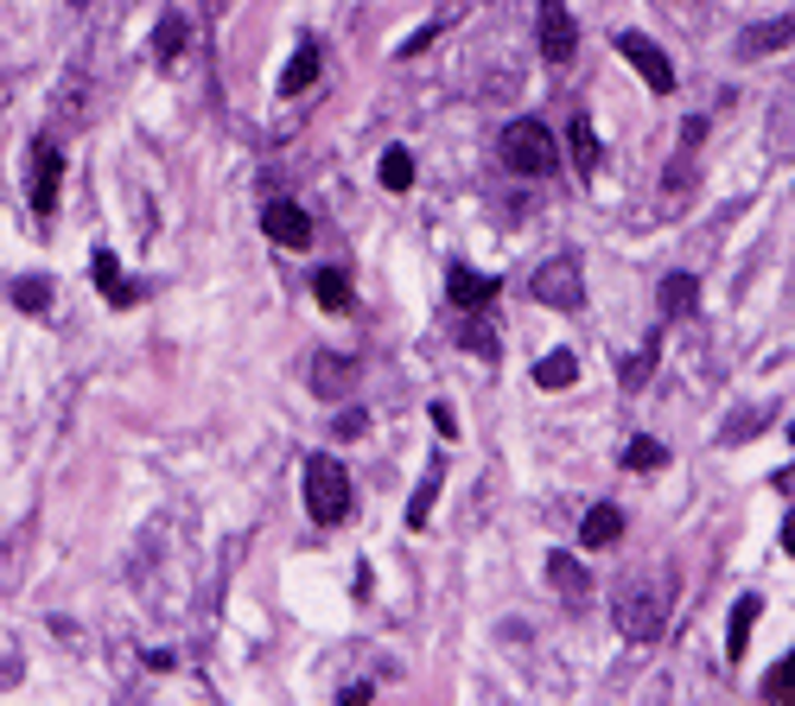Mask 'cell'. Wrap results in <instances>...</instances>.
I'll return each mask as SVG.
<instances>
[{"instance_id":"10","label":"cell","mask_w":795,"mask_h":706,"mask_svg":"<svg viewBox=\"0 0 795 706\" xmlns=\"http://www.w3.org/2000/svg\"><path fill=\"white\" fill-rule=\"evenodd\" d=\"M446 294H452V306H459V312H471V306H490V299L503 294V280H497V274H477V267H465V261H452Z\"/></svg>"},{"instance_id":"32","label":"cell","mask_w":795,"mask_h":706,"mask_svg":"<svg viewBox=\"0 0 795 706\" xmlns=\"http://www.w3.org/2000/svg\"><path fill=\"white\" fill-rule=\"evenodd\" d=\"M700 141H707V115H687L681 121V153H693Z\"/></svg>"},{"instance_id":"1","label":"cell","mask_w":795,"mask_h":706,"mask_svg":"<svg viewBox=\"0 0 795 706\" xmlns=\"http://www.w3.org/2000/svg\"><path fill=\"white\" fill-rule=\"evenodd\" d=\"M668 605H675V586H668L662 566H630V573H617L612 618L630 643H655V636L668 631Z\"/></svg>"},{"instance_id":"33","label":"cell","mask_w":795,"mask_h":706,"mask_svg":"<svg viewBox=\"0 0 795 706\" xmlns=\"http://www.w3.org/2000/svg\"><path fill=\"white\" fill-rule=\"evenodd\" d=\"M427 414H434V433H439V440H452V433H459V414L446 408V402H434Z\"/></svg>"},{"instance_id":"4","label":"cell","mask_w":795,"mask_h":706,"mask_svg":"<svg viewBox=\"0 0 795 706\" xmlns=\"http://www.w3.org/2000/svg\"><path fill=\"white\" fill-rule=\"evenodd\" d=\"M529 294L554 306V312H585V274H579L573 255H547L535 267V280H529Z\"/></svg>"},{"instance_id":"11","label":"cell","mask_w":795,"mask_h":706,"mask_svg":"<svg viewBox=\"0 0 795 706\" xmlns=\"http://www.w3.org/2000/svg\"><path fill=\"white\" fill-rule=\"evenodd\" d=\"M90 280H96V287L109 294V306H115V312H128V306H141V294H146V287H134V280L121 274V261H115L109 249H96V255H90Z\"/></svg>"},{"instance_id":"14","label":"cell","mask_w":795,"mask_h":706,"mask_svg":"<svg viewBox=\"0 0 795 706\" xmlns=\"http://www.w3.org/2000/svg\"><path fill=\"white\" fill-rule=\"evenodd\" d=\"M567 147H573V172H579V179H598L605 147H598V134H592V115H573V121H567Z\"/></svg>"},{"instance_id":"6","label":"cell","mask_w":795,"mask_h":706,"mask_svg":"<svg viewBox=\"0 0 795 706\" xmlns=\"http://www.w3.org/2000/svg\"><path fill=\"white\" fill-rule=\"evenodd\" d=\"M535 13H542V58H547V64H573V58H579L573 7H567V0H542Z\"/></svg>"},{"instance_id":"19","label":"cell","mask_w":795,"mask_h":706,"mask_svg":"<svg viewBox=\"0 0 795 706\" xmlns=\"http://www.w3.org/2000/svg\"><path fill=\"white\" fill-rule=\"evenodd\" d=\"M662 319H693V306H700V280L693 274H662Z\"/></svg>"},{"instance_id":"3","label":"cell","mask_w":795,"mask_h":706,"mask_svg":"<svg viewBox=\"0 0 795 706\" xmlns=\"http://www.w3.org/2000/svg\"><path fill=\"white\" fill-rule=\"evenodd\" d=\"M503 166H509V172H522V179H547V172L560 166V141H554V128L535 121V115L509 121V128H503Z\"/></svg>"},{"instance_id":"20","label":"cell","mask_w":795,"mask_h":706,"mask_svg":"<svg viewBox=\"0 0 795 706\" xmlns=\"http://www.w3.org/2000/svg\"><path fill=\"white\" fill-rule=\"evenodd\" d=\"M763 618V598L758 593H745L738 605H732V636H725V656L732 662H745V649H751V624Z\"/></svg>"},{"instance_id":"31","label":"cell","mask_w":795,"mask_h":706,"mask_svg":"<svg viewBox=\"0 0 795 706\" xmlns=\"http://www.w3.org/2000/svg\"><path fill=\"white\" fill-rule=\"evenodd\" d=\"M363 433H369V414H363V408L337 414V440H363Z\"/></svg>"},{"instance_id":"12","label":"cell","mask_w":795,"mask_h":706,"mask_svg":"<svg viewBox=\"0 0 795 706\" xmlns=\"http://www.w3.org/2000/svg\"><path fill=\"white\" fill-rule=\"evenodd\" d=\"M185 33H191V13H185V0H173V7L159 13V26H153V64H179Z\"/></svg>"},{"instance_id":"7","label":"cell","mask_w":795,"mask_h":706,"mask_svg":"<svg viewBox=\"0 0 795 706\" xmlns=\"http://www.w3.org/2000/svg\"><path fill=\"white\" fill-rule=\"evenodd\" d=\"M617 51L630 58V71L643 76L655 96H668V89H675V64H668V51H662L650 33H624V38H617Z\"/></svg>"},{"instance_id":"22","label":"cell","mask_w":795,"mask_h":706,"mask_svg":"<svg viewBox=\"0 0 795 706\" xmlns=\"http://www.w3.org/2000/svg\"><path fill=\"white\" fill-rule=\"evenodd\" d=\"M312 83H319V45H299V51H293V64L287 71H281V96H299V89H312Z\"/></svg>"},{"instance_id":"24","label":"cell","mask_w":795,"mask_h":706,"mask_svg":"<svg viewBox=\"0 0 795 706\" xmlns=\"http://www.w3.org/2000/svg\"><path fill=\"white\" fill-rule=\"evenodd\" d=\"M579 382V357L573 350H547L542 363H535V388H573Z\"/></svg>"},{"instance_id":"34","label":"cell","mask_w":795,"mask_h":706,"mask_svg":"<svg viewBox=\"0 0 795 706\" xmlns=\"http://www.w3.org/2000/svg\"><path fill=\"white\" fill-rule=\"evenodd\" d=\"M776 490H783V496H795V465H790V471H776Z\"/></svg>"},{"instance_id":"2","label":"cell","mask_w":795,"mask_h":706,"mask_svg":"<svg viewBox=\"0 0 795 706\" xmlns=\"http://www.w3.org/2000/svg\"><path fill=\"white\" fill-rule=\"evenodd\" d=\"M299 496H306V516L319 522V528H337V522L351 516V471L331 458V452H312L306 465H299Z\"/></svg>"},{"instance_id":"37","label":"cell","mask_w":795,"mask_h":706,"mask_svg":"<svg viewBox=\"0 0 795 706\" xmlns=\"http://www.w3.org/2000/svg\"><path fill=\"white\" fill-rule=\"evenodd\" d=\"M790 440H795V427H790Z\"/></svg>"},{"instance_id":"27","label":"cell","mask_w":795,"mask_h":706,"mask_svg":"<svg viewBox=\"0 0 795 706\" xmlns=\"http://www.w3.org/2000/svg\"><path fill=\"white\" fill-rule=\"evenodd\" d=\"M376 179H382V191H407V186H414V153L389 147V153H382V166H376Z\"/></svg>"},{"instance_id":"17","label":"cell","mask_w":795,"mask_h":706,"mask_svg":"<svg viewBox=\"0 0 795 706\" xmlns=\"http://www.w3.org/2000/svg\"><path fill=\"white\" fill-rule=\"evenodd\" d=\"M617 535H624V510H617V503H592L585 522H579V541H585V548H612Z\"/></svg>"},{"instance_id":"28","label":"cell","mask_w":795,"mask_h":706,"mask_svg":"<svg viewBox=\"0 0 795 706\" xmlns=\"http://www.w3.org/2000/svg\"><path fill=\"white\" fill-rule=\"evenodd\" d=\"M624 465H630V471H662V465H668V446L650 440V433H637V440L624 446Z\"/></svg>"},{"instance_id":"8","label":"cell","mask_w":795,"mask_h":706,"mask_svg":"<svg viewBox=\"0 0 795 706\" xmlns=\"http://www.w3.org/2000/svg\"><path fill=\"white\" fill-rule=\"evenodd\" d=\"M261 229H268V242H281V249H306V242H312V217H306V204H293V198H274V204L261 211Z\"/></svg>"},{"instance_id":"25","label":"cell","mask_w":795,"mask_h":706,"mask_svg":"<svg viewBox=\"0 0 795 706\" xmlns=\"http://www.w3.org/2000/svg\"><path fill=\"white\" fill-rule=\"evenodd\" d=\"M312 294H319L325 312H351V274H344V267H319V274H312Z\"/></svg>"},{"instance_id":"13","label":"cell","mask_w":795,"mask_h":706,"mask_svg":"<svg viewBox=\"0 0 795 706\" xmlns=\"http://www.w3.org/2000/svg\"><path fill=\"white\" fill-rule=\"evenodd\" d=\"M51 109H58V134L83 128V121H90V76H83V71L64 76V83H58V96H51Z\"/></svg>"},{"instance_id":"18","label":"cell","mask_w":795,"mask_h":706,"mask_svg":"<svg viewBox=\"0 0 795 706\" xmlns=\"http://www.w3.org/2000/svg\"><path fill=\"white\" fill-rule=\"evenodd\" d=\"M452 337L465 344L471 357H484V363H497V332L484 325V306H471V312H459V325H452Z\"/></svg>"},{"instance_id":"23","label":"cell","mask_w":795,"mask_h":706,"mask_svg":"<svg viewBox=\"0 0 795 706\" xmlns=\"http://www.w3.org/2000/svg\"><path fill=\"white\" fill-rule=\"evenodd\" d=\"M687 191H693V153H681V159L668 166V179H662V217H681Z\"/></svg>"},{"instance_id":"21","label":"cell","mask_w":795,"mask_h":706,"mask_svg":"<svg viewBox=\"0 0 795 706\" xmlns=\"http://www.w3.org/2000/svg\"><path fill=\"white\" fill-rule=\"evenodd\" d=\"M7 294H13V306H20L26 319H45V312H51V274H20Z\"/></svg>"},{"instance_id":"29","label":"cell","mask_w":795,"mask_h":706,"mask_svg":"<svg viewBox=\"0 0 795 706\" xmlns=\"http://www.w3.org/2000/svg\"><path fill=\"white\" fill-rule=\"evenodd\" d=\"M763 701H795V649L776 662V674L763 681Z\"/></svg>"},{"instance_id":"15","label":"cell","mask_w":795,"mask_h":706,"mask_svg":"<svg viewBox=\"0 0 795 706\" xmlns=\"http://www.w3.org/2000/svg\"><path fill=\"white\" fill-rule=\"evenodd\" d=\"M547 586L567 598V605H585V598H592V573H585L573 554H547Z\"/></svg>"},{"instance_id":"26","label":"cell","mask_w":795,"mask_h":706,"mask_svg":"<svg viewBox=\"0 0 795 706\" xmlns=\"http://www.w3.org/2000/svg\"><path fill=\"white\" fill-rule=\"evenodd\" d=\"M439 483H446V465H427V478L414 483V496H407V528H427V516H434V496Z\"/></svg>"},{"instance_id":"36","label":"cell","mask_w":795,"mask_h":706,"mask_svg":"<svg viewBox=\"0 0 795 706\" xmlns=\"http://www.w3.org/2000/svg\"><path fill=\"white\" fill-rule=\"evenodd\" d=\"M71 7H76V13H83V7H90V0H71Z\"/></svg>"},{"instance_id":"30","label":"cell","mask_w":795,"mask_h":706,"mask_svg":"<svg viewBox=\"0 0 795 706\" xmlns=\"http://www.w3.org/2000/svg\"><path fill=\"white\" fill-rule=\"evenodd\" d=\"M650 370H655V344H650V350H637V357L624 363V388H643V382H650Z\"/></svg>"},{"instance_id":"9","label":"cell","mask_w":795,"mask_h":706,"mask_svg":"<svg viewBox=\"0 0 795 706\" xmlns=\"http://www.w3.org/2000/svg\"><path fill=\"white\" fill-rule=\"evenodd\" d=\"M357 375H363V363L337 357V350H319V357L306 363V382H312V395H325V402L351 395V388H357Z\"/></svg>"},{"instance_id":"16","label":"cell","mask_w":795,"mask_h":706,"mask_svg":"<svg viewBox=\"0 0 795 706\" xmlns=\"http://www.w3.org/2000/svg\"><path fill=\"white\" fill-rule=\"evenodd\" d=\"M783 45H795V13H776V20L751 26L738 38V58H763V51H783Z\"/></svg>"},{"instance_id":"5","label":"cell","mask_w":795,"mask_h":706,"mask_svg":"<svg viewBox=\"0 0 795 706\" xmlns=\"http://www.w3.org/2000/svg\"><path fill=\"white\" fill-rule=\"evenodd\" d=\"M26 159H33V172H26V198H33L38 217H51V211H58V186H64V153H58L51 134H38Z\"/></svg>"},{"instance_id":"35","label":"cell","mask_w":795,"mask_h":706,"mask_svg":"<svg viewBox=\"0 0 795 706\" xmlns=\"http://www.w3.org/2000/svg\"><path fill=\"white\" fill-rule=\"evenodd\" d=\"M783 548H790V554H795V510H790V516H783Z\"/></svg>"}]
</instances>
